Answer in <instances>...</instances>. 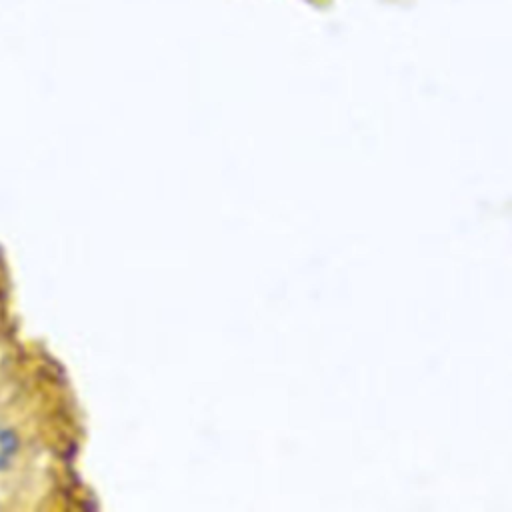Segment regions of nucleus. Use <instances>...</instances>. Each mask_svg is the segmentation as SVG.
I'll return each instance as SVG.
<instances>
[{"mask_svg":"<svg viewBox=\"0 0 512 512\" xmlns=\"http://www.w3.org/2000/svg\"><path fill=\"white\" fill-rule=\"evenodd\" d=\"M18 450V436L10 428H0V468L6 466Z\"/></svg>","mask_w":512,"mask_h":512,"instance_id":"f257e3e1","label":"nucleus"}]
</instances>
